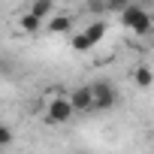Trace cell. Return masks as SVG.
Wrapping results in <instances>:
<instances>
[{
	"label": "cell",
	"mask_w": 154,
	"mask_h": 154,
	"mask_svg": "<svg viewBox=\"0 0 154 154\" xmlns=\"http://www.w3.org/2000/svg\"><path fill=\"white\" fill-rule=\"evenodd\" d=\"M75 154H85V151H75Z\"/></svg>",
	"instance_id": "14"
},
{
	"label": "cell",
	"mask_w": 154,
	"mask_h": 154,
	"mask_svg": "<svg viewBox=\"0 0 154 154\" xmlns=\"http://www.w3.org/2000/svg\"><path fill=\"white\" fill-rule=\"evenodd\" d=\"M133 82H136V88H142V91H148L151 85H154V72L145 66V63H139L136 69H133Z\"/></svg>",
	"instance_id": "8"
},
{
	"label": "cell",
	"mask_w": 154,
	"mask_h": 154,
	"mask_svg": "<svg viewBox=\"0 0 154 154\" xmlns=\"http://www.w3.org/2000/svg\"><path fill=\"white\" fill-rule=\"evenodd\" d=\"M133 3H139V6H145V9H148V3H151V0H133Z\"/></svg>",
	"instance_id": "13"
},
{
	"label": "cell",
	"mask_w": 154,
	"mask_h": 154,
	"mask_svg": "<svg viewBox=\"0 0 154 154\" xmlns=\"http://www.w3.org/2000/svg\"><path fill=\"white\" fill-rule=\"evenodd\" d=\"M66 97H69V106H72L75 115H88V112H94V109H91V88H88V85H75Z\"/></svg>",
	"instance_id": "5"
},
{
	"label": "cell",
	"mask_w": 154,
	"mask_h": 154,
	"mask_svg": "<svg viewBox=\"0 0 154 154\" xmlns=\"http://www.w3.org/2000/svg\"><path fill=\"white\" fill-rule=\"evenodd\" d=\"M72 118H75V112L69 106V97L63 91H51L48 100H45V121L54 124V127H60V124H69Z\"/></svg>",
	"instance_id": "3"
},
{
	"label": "cell",
	"mask_w": 154,
	"mask_h": 154,
	"mask_svg": "<svg viewBox=\"0 0 154 154\" xmlns=\"http://www.w3.org/2000/svg\"><path fill=\"white\" fill-rule=\"evenodd\" d=\"M15 142V130L9 124H0V148H9Z\"/></svg>",
	"instance_id": "11"
},
{
	"label": "cell",
	"mask_w": 154,
	"mask_h": 154,
	"mask_svg": "<svg viewBox=\"0 0 154 154\" xmlns=\"http://www.w3.org/2000/svg\"><path fill=\"white\" fill-rule=\"evenodd\" d=\"M85 6H88V12L97 15V18H100V15H109V12H106V0H88Z\"/></svg>",
	"instance_id": "12"
},
{
	"label": "cell",
	"mask_w": 154,
	"mask_h": 154,
	"mask_svg": "<svg viewBox=\"0 0 154 154\" xmlns=\"http://www.w3.org/2000/svg\"><path fill=\"white\" fill-rule=\"evenodd\" d=\"M18 30H21V33H27V36H33V33H39V30H42V21H36L30 12H24V15H18Z\"/></svg>",
	"instance_id": "9"
},
{
	"label": "cell",
	"mask_w": 154,
	"mask_h": 154,
	"mask_svg": "<svg viewBox=\"0 0 154 154\" xmlns=\"http://www.w3.org/2000/svg\"><path fill=\"white\" fill-rule=\"evenodd\" d=\"M130 3H133V0H106V12L109 15H121Z\"/></svg>",
	"instance_id": "10"
},
{
	"label": "cell",
	"mask_w": 154,
	"mask_h": 154,
	"mask_svg": "<svg viewBox=\"0 0 154 154\" xmlns=\"http://www.w3.org/2000/svg\"><path fill=\"white\" fill-rule=\"evenodd\" d=\"M88 88H91V109H94V112H109V109L118 106V91H115L112 82L97 79V82H91Z\"/></svg>",
	"instance_id": "4"
},
{
	"label": "cell",
	"mask_w": 154,
	"mask_h": 154,
	"mask_svg": "<svg viewBox=\"0 0 154 154\" xmlns=\"http://www.w3.org/2000/svg\"><path fill=\"white\" fill-rule=\"evenodd\" d=\"M106 33H109V24H106L103 18H94L85 30H79V33H72V36H69V48H72V51H79V54H85V51L97 48V45L103 42Z\"/></svg>",
	"instance_id": "1"
},
{
	"label": "cell",
	"mask_w": 154,
	"mask_h": 154,
	"mask_svg": "<svg viewBox=\"0 0 154 154\" xmlns=\"http://www.w3.org/2000/svg\"><path fill=\"white\" fill-rule=\"evenodd\" d=\"M42 27H45V33H51V36H66V33L72 30V15H69V12H54Z\"/></svg>",
	"instance_id": "6"
},
{
	"label": "cell",
	"mask_w": 154,
	"mask_h": 154,
	"mask_svg": "<svg viewBox=\"0 0 154 154\" xmlns=\"http://www.w3.org/2000/svg\"><path fill=\"white\" fill-rule=\"evenodd\" d=\"M27 12H30L36 21H42V24H45V21H48V18L57 12V6H54V0H33Z\"/></svg>",
	"instance_id": "7"
},
{
	"label": "cell",
	"mask_w": 154,
	"mask_h": 154,
	"mask_svg": "<svg viewBox=\"0 0 154 154\" xmlns=\"http://www.w3.org/2000/svg\"><path fill=\"white\" fill-rule=\"evenodd\" d=\"M118 18H121V24H124L130 33H136V36H148V33L154 30V15H151L145 6H139V3H130Z\"/></svg>",
	"instance_id": "2"
}]
</instances>
